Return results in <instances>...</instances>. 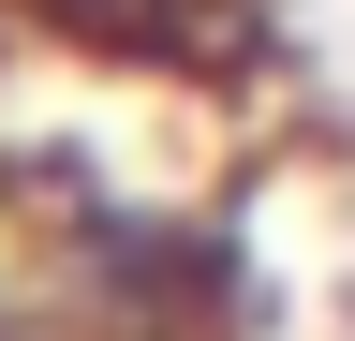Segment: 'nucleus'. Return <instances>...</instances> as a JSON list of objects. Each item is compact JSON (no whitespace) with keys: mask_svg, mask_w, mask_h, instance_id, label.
<instances>
[{"mask_svg":"<svg viewBox=\"0 0 355 341\" xmlns=\"http://www.w3.org/2000/svg\"><path fill=\"white\" fill-rule=\"evenodd\" d=\"M0 45L74 74H148V90H222L282 45V0H0Z\"/></svg>","mask_w":355,"mask_h":341,"instance_id":"f257e3e1","label":"nucleus"}]
</instances>
